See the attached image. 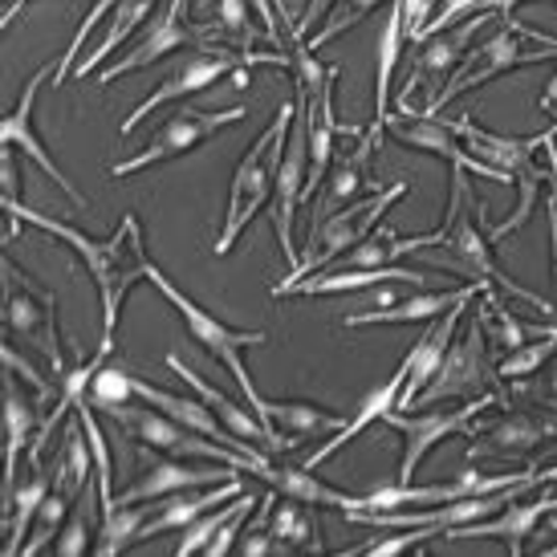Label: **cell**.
Listing matches in <instances>:
<instances>
[{
    "label": "cell",
    "instance_id": "6da1fadb",
    "mask_svg": "<svg viewBox=\"0 0 557 557\" xmlns=\"http://www.w3.org/2000/svg\"><path fill=\"white\" fill-rule=\"evenodd\" d=\"M4 203V216H9V240L16 236V224H33V228H41V233L58 236L65 245L74 248L82 257V264L90 269V281L98 297H102V350L114 355V334H119V318H123V301L131 297V289L147 281V245H143V228H139V216L135 212H126L123 224L107 236V240H98V236H86L82 228L74 224H65V220H53L46 212H33L21 203V196H0Z\"/></svg>",
    "mask_w": 557,
    "mask_h": 557
},
{
    "label": "cell",
    "instance_id": "7a4b0ae2",
    "mask_svg": "<svg viewBox=\"0 0 557 557\" xmlns=\"http://www.w3.org/2000/svg\"><path fill=\"white\" fill-rule=\"evenodd\" d=\"M468 171H456L451 168V191H448V212H444V224H448V236H444V252H435L432 264H444V269H456V273H465L468 281H480V285H496L500 294L517 297V301H525L533 310L542 313H554L549 306L542 301V294H533L525 285H517V281L500 269L493 252V236L480 233V220L488 212V203L476 200V191L468 187L465 180Z\"/></svg>",
    "mask_w": 557,
    "mask_h": 557
},
{
    "label": "cell",
    "instance_id": "3957f363",
    "mask_svg": "<svg viewBox=\"0 0 557 557\" xmlns=\"http://www.w3.org/2000/svg\"><path fill=\"white\" fill-rule=\"evenodd\" d=\"M297 102L294 98H281V107L273 110V123L264 126L257 143L248 147L240 163L233 171V187H228V216H224V228L216 236V257H228L233 245L240 240L252 216L261 212L264 203L273 200V180H277V163H281V151H285V143H289V131H294V119H297Z\"/></svg>",
    "mask_w": 557,
    "mask_h": 557
},
{
    "label": "cell",
    "instance_id": "277c9868",
    "mask_svg": "<svg viewBox=\"0 0 557 557\" xmlns=\"http://www.w3.org/2000/svg\"><path fill=\"white\" fill-rule=\"evenodd\" d=\"M147 281H151L159 294H163V301H168L171 310L184 318L187 334H191V342H200L203 355L216 358L220 367H228L233 383L240 387V395L248 399V407H252V411H257V419L269 428V399L257 391V383H252V374H248V367H245V358H240V355H245V346H261V342H269V334H264V330H236V325L220 322L216 313H208L200 301H191V297H187L156 261H147Z\"/></svg>",
    "mask_w": 557,
    "mask_h": 557
},
{
    "label": "cell",
    "instance_id": "5b68a950",
    "mask_svg": "<svg viewBox=\"0 0 557 557\" xmlns=\"http://www.w3.org/2000/svg\"><path fill=\"white\" fill-rule=\"evenodd\" d=\"M294 62V58H285V53H261V49H236V46H203V49H191L184 62L171 70L168 78L159 82L156 90L143 98L139 107L126 114V123L119 126V139H131L135 135V126L143 119H151L156 110H163L168 102H180V98H196V94L212 90L216 82L224 78H236V74H248L252 65H285Z\"/></svg>",
    "mask_w": 557,
    "mask_h": 557
},
{
    "label": "cell",
    "instance_id": "8992f818",
    "mask_svg": "<svg viewBox=\"0 0 557 557\" xmlns=\"http://www.w3.org/2000/svg\"><path fill=\"white\" fill-rule=\"evenodd\" d=\"M537 62H557V37H545V33L529 29L521 21L505 16V25L496 33H488L476 49H468L465 65L451 74V82L435 94L423 114H440V107H448L451 98L476 90V86H488V82L505 78L512 70H525V65Z\"/></svg>",
    "mask_w": 557,
    "mask_h": 557
},
{
    "label": "cell",
    "instance_id": "52a82bcc",
    "mask_svg": "<svg viewBox=\"0 0 557 557\" xmlns=\"http://www.w3.org/2000/svg\"><path fill=\"white\" fill-rule=\"evenodd\" d=\"M480 395H500V407H509V383L500 379L493 358V342L488 330L480 322V313L468 322V330L448 346V355L440 362V371L432 374V383L419 391L411 407H435V403L451 399H480Z\"/></svg>",
    "mask_w": 557,
    "mask_h": 557
},
{
    "label": "cell",
    "instance_id": "ba28073f",
    "mask_svg": "<svg viewBox=\"0 0 557 557\" xmlns=\"http://www.w3.org/2000/svg\"><path fill=\"white\" fill-rule=\"evenodd\" d=\"M403 196H407V180H395V184L371 191V200L346 203V208H338V212H330V216H325L322 224H318V228L310 233V245H306V257H301V264H297L294 273L281 281V285H273V297L285 294L294 281L322 273L330 261L346 257V248L362 245V240H367V236L379 228L383 212H391V208H395Z\"/></svg>",
    "mask_w": 557,
    "mask_h": 557
},
{
    "label": "cell",
    "instance_id": "9c48e42d",
    "mask_svg": "<svg viewBox=\"0 0 557 557\" xmlns=\"http://www.w3.org/2000/svg\"><path fill=\"white\" fill-rule=\"evenodd\" d=\"M468 440H476L468 448V465L472 460H525L533 465V456L549 444H557V411L554 407H533V403H512L505 407V416L493 423H472Z\"/></svg>",
    "mask_w": 557,
    "mask_h": 557
},
{
    "label": "cell",
    "instance_id": "30bf717a",
    "mask_svg": "<svg viewBox=\"0 0 557 557\" xmlns=\"http://www.w3.org/2000/svg\"><path fill=\"white\" fill-rule=\"evenodd\" d=\"M240 119H248L245 107H228V110L180 107L168 123L159 126L156 139L147 143L139 156L119 159V163L110 168V175H114V180H131V175H139V171H147V168H159V163H171V159H180V156H191L203 139H212L224 126H236Z\"/></svg>",
    "mask_w": 557,
    "mask_h": 557
},
{
    "label": "cell",
    "instance_id": "8fae6325",
    "mask_svg": "<svg viewBox=\"0 0 557 557\" xmlns=\"http://www.w3.org/2000/svg\"><path fill=\"white\" fill-rule=\"evenodd\" d=\"M496 403H500V395H480V399H468L465 407H451V411H391L383 423L403 435V456H399L395 480H399V484H411L419 465H423L444 440L468 435V428L476 423V416H484Z\"/></svg>",
    "mask_w": 557,
    "mask_h": 557
},
{
    "label": "cell",
    "instance_id": "7c38bea8",
    "mask_svg": "<svg viewBox=\"0 0 557 557\" xmlns=\"http://www.w3.org/2000/svg\"><path fill=\"white\" fill-rule=\"evenodd\" d=\"M187 9H191V0H168L156 13V21L147 25V33L135 41V49H126V58H119V62L102 65V70L94 74V82H98V86H110V82L126 78V74H135V70H147V65L163 62V58L180 53V49L212 46L208 25H191V21H187Z\"/></svg>",
    "mask_w": 557,
    "mask_h": 557
},
{
    "label": "cell",
    "instance_id": "4fadbf2b",
    "mask_svg": "<svg viewBox=\"0 0 557 557\" xmlns=\"http://www.w3.org/2000/svg\"><path fill=\"white\" fill-rule=\"evenodd\" d=\"M4 330L21 342H33L53 362V374L62 379L70 371L62 342H58V297L16 285V264L4 257Z\"/></svg>",
    "mask_w": 557,
    "mask_h": 557
},
{
    "label": "cell",
    "instance_id": "5bb4252c",
    "mask_svg": "<svg viewBox=\"0 0 557 557\" xmlns=\"http://www.w3.org/2000/svg\"><path fill=\"white\" fill-rule=\"evenodd\" d=\"M484 25H488V13H472V16H465L460 25H451V29H444V33H432V37L419 41L416 70H411L407 86L399 90L403 119H411V94H416L419 86H428L432 98L448 86L451 74L465 65L468 49H472V41H476V33L484 29ZM432 98H428V102H432Z\"/></svg>",
    "mask_w": 557,
    "mask_h": 557
},
{
    "label": "cell",
    "instance_id": "9a60e30c",
    "mask_svg": "<svg viewBox=\"0 0 557 557\" xmlns=\"http://www.w3.org/2000/svg\"><path fill=\"white\" fill-rule=\"evenodd\" d=\"M306 180H310V139H306V119L297 114L289 143L281 151L277 180H273V233H277L281 257L289 264V273L301 264L294 245V224H297V208L306 203Z\"/></svg>",
    "mask_w": 557,
    "mask_h": 557
},
{
    "label": "cell",
    "instance_id": "2e32d148",
    "mask_svg": "<svg viewBox=\"0 0 557 557\" xmlns=\"http://www.w3.org/2000/svg\"><path fill=\"white\" fill-rule=\"evenodd\" d=\"M383 135H387V123H379V119H371V126L362 131L355 139V147L346 151V156L330 168V175H325V187L322 196L313 200V212H310V233L322 224L330 212H338V208H346V203L358 200V191H379V187L387 184H374L371 180V168H374V156H379V147H383Z\"/></svg>",
    "mask_w": 557,
    "mask_h": 557
},
{
    "label": "cell",
    "instance_id": "e0dca14e",
    "mask_svg": "<svg viewBox=\"0 0 557 557\" xmlns=\"http://www.w3.org/2000/svg\"><path fill=\"white\" fill-rule=\"evenodd\" d=\"M58 65H41L37 74H33L29 82H25V90H21V102H16L9 114H4V123H0V143L4 147H13V151H25V156L37 163V168L46 171L53 184L65 191V200L74 203L78 212H86V196H82L78 187H74V180L65 175L62 168H58V159L49 156V147L41 143V135L33 131V107H37V94H41V86H46V78L53 74Z\"/></svg>",
    "mask_w": 557,
    "mask_h": 557
},
{
    "label": "cell",
    "instance_id": "ac0fdd59",
    "mask_svg": "<svg viewBox=\"0 0 557 557\" xmlns=\"http://www.w3.org/2000/svg\"><path fill=\"white\" fill-rule=\"evenodd\" d=\"M387 131L403 147H411V151H423V156H435L444 159L448 168L456 171H468V175H476V180H493V184H512L505 171L488 168L484 159H476L472 151L465 147V139L451 131L448 123H440L435 114H416V119H387Z\"/></svg>",
    "mask_w": 557,
    "mask_h": 557
},
{
    "label": "cell",
    "instance_id": "d6986e66",
    "mask_svg": "<svg viewBox=\"0 0 557 557\" xmlns=\"http://www.w3.org/2000/svg\"><path fill=\"white\" fill-rule=\"evenodd\" d=\"M139 448V480L119 493V505H139V500H163L171 493H184V488H208V484H220V480H233L240 472H224V468H191L184 465V456H168V451H147V444H135Z\"/></svg>",
    "mask_w": 557,
    "mask_h": 557
},
{
    "label": "cell",
    "instance_id": "ffe728a7",
    "mask_svg": "<svg viewBox=\"0 0 557 557\" xmlns=\"http://www.w3.org/2000/svg\"><path fill=\"white\" fill-rule=\"evenodd\" d=\"M484 289H493V285L468 281V285H444V289H419V294H411V297H399L395 306H374V310H362V313H346V318H342V330H358V325L435 322V318H444L451 306L476 301Z\"/></svg>",
    "mask_w": 557,
    "mask_h": 557
},
{
    "label": "cell",
    "instance_id": "44dd1931",
    "mask_svg": "<svg viewBox=\"0 0 557 557\" xmlns=\"http://www.w3.org/2000/svg\"><path fill=\"white\" fill-rule=\"evenodd\" d=\"M168 371L180 374V379H184L187 387L196 391V395H200V399L208 403L212 411H216L220 423H224V428H228V432H233L236 440H248V444H257V448H264L269 456H281V451L294 448V444H289L285 435H277L273 428H264L261 419H257V411H252V407L245 411V407H240L236 399H228L224 391H216L212 383H203V379H200L196 371H191V367H184V358H180V355H168Z\"/></svg>",
    "mask_w": 557,
    "mask_h": 557
},
{
    "label": "cell",
    "instance_id": "7402d4cb",
    "mask_svg": "<svg viewBox=\"0 0 557 557\" xmlns=\"http://www.w3.org/2000/svg\"><path fill=\"white\" fill-rule=\"evenodd\" d=\"M448 126L465 139V147L472 151L476 159H484L488 168L505 171L512 184H517V175L521 171L533 168V156L545 147V139H549V131H542V135H525V139H517V135H496V131H488V126H480L476 119H448Z\"/></svg>",
    "mask_w": 557,
    "mask_h": 557
},
{
    "label": "cell",
    "instance_id": "603a6c76",
    "mask_svg": "<svg viewBox=\"0 0 557 557\" xmlns=\"http://www.w3.org/2000/svg\"><path fill=\"white\" fill-rule=\"evenodd\" d=\"M554 512H557V493H542L537 500H512V505H505V509L484 517V521L444 529V537L448 542H460V537H496V542L509 545V554H521L525 537H533V529L542 525V517H554Z\"/></svg>",
    "mask_w": 557,
    "mask_h": 557
},
{
    "label": "cell",
    "instance_id": "cb8c5ba5",
    "mask_svg": "<svg viewBox=\"0 0 557 557\" xmlns=\"http://www.w3.org/2000/svg\"><path fill=\"white\" fill-rule=\"evenodd\" d=\"M468 306H472V301L451 306V310L444 313V318H435L432 330L407 350V358H403V362H407V383H403V395H399V411H411L416 395L432 383V374L440 371V362H444V355H448V346L456 342V330H460V322H465Z\"/></svg>",
    "mask_w": 557,
    "mask_h": 557
},
{
    "label": "cell",
    "instance_id": "d4e9b609",
    "mask_svg": "<svg viewBox=\"0 0 557 557\" xmlns=\"http://www.w3.org/2000/svg\"><path fill=\"white\" fill-rule=\"evenodd\" d=\"M428 281H432L428 273L399 269V264H379V269H322V273H313V277L294 281L281 297H289V294H301V297L367 294V289H379V285H416V289H423Z\"/></svg>",
    "mask_w": 557,
    "mask_h": 557
},
{
    "label": "cell",
    "instance_id": "484cf974",
    "mask_svg": "<svg viewBox=\"0 0 557 557\" xmlns=\"http://www.w3.org/2000/svg\"><path fill=\"white\" fill-rule=\"evenodd\" d=\"M403 383H407V362H399V371L387 374L379 387H371L367 395H362V403L355 407V416L342 423L338 432H334V440H325L322 448H313L301 465L306 468H322L334 451H342L346 444H355L358 435L367 432L371 423H379V419H387L391 411H399V395H403Z\"/></svg>",
    "mask_w": 557,
    "mask_h": 557
},
{
    "label": "cell",
    "instance_id": "4316f807",
    "mask_svg": "<svg viewBox=\"0 0 557 557\" xmlns=\"http://www.w3.org/2000/svg\"><path fill=\"white\" fill-rule=\"evenodd\" d=\"M135 395H139L143 403H151V407H159L163 416L180 419L184 428H191V432L208 435V440H220V444H233V448L240 451H264L257 448V444H248V440H236L224 423H220V416L208 407V403L196 395V399H187V395H180V391H168V387H156V383H147V379H135Z\"/></svg>",
    "mask_w": 557,
    "mask_h": 557
},
{
    "label": "cell",
    "instance_id": "83f0119b",
    "mask_svg": "<svg viewBox=\"0 0 557 557\" xmlns=\"http://www.w3.org/2000/svg\"><path fill=\"white\" fill-rule=\"evenodd\" d=\"M257 480H264L269 488H277L281 496H294V500H306V505H318V509H338L342 517L346 512L362 509V493H342L334 484L313 476V468H294V465H269L257 472Z\"/></svg>",
    "mask_w": 557,
    "mask_h": 557
},
{
    "label": "cell",
    "instance_id": "f1b7e54d",
    "mask_svg": "<svg viewBox=\"0 0 557 557\" xmlns=\"http://www.w3.org/2000/svg\"><path fill=\"white\" fill-rule=\"evenodd\" d=\"M37 403L25 399L16 387V374H4V509L16 493V472H21V451L33 448L37 435Z\"/></svg>",
    "mask_w": 557,
    "mask_h": 557
},
{
    "label": "cell",
    "instance_id": "f546056e",
    "mask_svg": "<svg viewBox=\"0 0 557 557\" xmlns=\"http://www.w3.org/2000/svg\"><path fill=\"white\" fill-rule=\"evenodd\" d=\"M240 496V480H220V484H208L203 493H191V488H184V493H171L163 505H159L156 517H147V525H143L139 537H159V533H184L196 517H203L208 509H216V505H224V500H236Z\"/></svg>",
    "mask_w": 557,
    "mask_h": 557
},
{
    "label": "cell",
    "instance_id": "4dcf8cb0",
    "mask_svg": "<svg viewBox=\"0 0 557 557\" xmlns=\"http://www.w3.org/2000/svg\"><path fill=\"white\" fill-rule=\"evenodd\" d=\"M53 493V472L41 468V456L29 451V476L16 484L13 500H9V509H4V557H16L25 549V537H29L33 521H37V512L46 505V496Z\"/></svg>",
    "mask_w": 557,
    "mask_h": 557
},
{
    "label": "cell",
    "instance_id": "1f68e13d",
    "mask_svg": "<svg viewBox=\"0 0 557 557\" xmlns=\"http://www.w3.org/2000/svg\"><path fill=\"white\" fill-rule=\"evenodd\" d=\"M156 4H159V0H119V4H114V13L107 16V33L98 37V46H94L90 53H86V58H82V62L74 65V78H78V82L94 78V74H98L102 65H107L110 53L123 46L131 33L143 29V25L151 21Z\"/></svg>",
    "mask_w": 557,
    "mask_h": 557
},
{
    "label": "cell",
    "instance_id": "d6a6232c",
    "mask_svg": "<svg viewBox=\"0 0 557 557\" xmlns=\"http://www.w3.org/2000/svg\"><path fill=\"white\" fill-rule=\"evenodd\" d=\"M346 423V416L338 411H325L318 403L306 399H269V428L277 435H285L289 444H301V440H318V435H334Z\"/></svg>",
    "mask_w": 557,
    "mask_h": 557
},
{
    "label": "cell",
    "instance_id": "836d02e7",
    "mask_svg": "<svg viewBox=\"0 0 557 557\" xmlns=\"http://www.w3.org/2000/svg\"><path fill=\"white\" fill-rule=\"evenodd\" d=\"M403 46H407V21H403V0H391L383 29H379V53H374V119L387 123L391 102V78L399 70Z\"/></svg>",
    "mask_w": 557,
    "mask_h": 557
},
{
    "label": "cell",
    "instance_id": "e575fe53",
    "mask_svg": "<svg viewBox=\"0 0 557 557\" xmlns=\"http://www.w3.org/2000/svg\"><path fill=\"white\" fill-rule=\"evenodd\" d=\"M273 542H277V554H294V549L325 554L318 505H306V500H294V496L277 500L273 505Z\"/></svg>",
    "mask_w": 557,
    "mask_h": 557
},
{
    "label": "cell",
    "instance_id": "d590c367",
    "mask_svg": "<svg viewBox=\"0 0 557 557\" xmlns=\"http://www.w3.org/2000/svg\"><path fill=\"white\" fill-rule=\"evenodd\" d=\"M151 517V500H139V505H114L110 512L98 517V537H94V554L98 557H114L131 549L139 542L143 525Z\"/></svg>",
    "mask_w": 557,
    "mask_h": 557
},
{
    "label": "cell",
    "instance_id": "8d00e7d4",
    "mask_svg": "<svg viewBox=\"0 0 557 557\" xmlns=\"http://www.w3.org/2000/svg\"><path fill=\"white\" fill-rule=\"evenodd\" d=\"M480 322L488 330V342L500 346V350H517V346H525L529 338H542L549 325H533V322H521L509 306H500L493 297V289H484L480 294Z\"/></svg>",
    "mask_w": 557,
    "mask_h": 557
},
{
    "label": "cell",
    "instance_id": "74e56055",
    "mask_svg": "<svg viewBox=\"0 0 557 557\" xmlns=\"http://www.w3.org/2000/svg\"><path fill=\"white\" fill-rule=\"evenodd\" d=\"M94 517H102V505H98V480H90V484L78 493L74 509H70V517H65L62 533L53 537V554L58 557H82L86 549H94V542H90Z\"/></svg>",
    "mask_w": 557,
    "mask_h": 557
},
{
    "label": "cell",
    "instance_id": "f35d334b",
    "mask_svg": "<svg viewBox=\"0 0 557 557\" xmlns=\"http://www.w3.org/2000/svg\"><path fill=\"white\" fill-rule=\"evenodd\" d=\"M212 4V21H203L212 41L220 46H236V49H252L261 33L252 29V4L248 0H208Z\"/></svg>",
    "mask_w": 557,
    "mask_h": 557
},
{
    "label": "cell",
    "instance_id": "ab89813d",
    "mask_svg": "<svg viewBox=\"0 0 557 557\" xmlns=\"http://www.w3.org/2000/svg\"><path fill=\"white\" fill-rule=\"evenodd\" d=\"M557 355V325H549L542 338H529L525 346H517V350H505V358L496 362V371L505 383L512 379H529V374H537Z\"/></svg>",
    "mask_w": 557,
    "mask_h": 557
},
{
    "label": "cell",
    "instance_id": "60d3db41",
    "mask_svg": "<svg viewBox=\"0 0 557 557\" xmlns=\"http://www.w3.org/2000/svg\"><path fill=\"white\" fill-rule=\"evenodd\" d=\"M131 399H139V395H135V374L126 371V367H119V362H102V367H98V374L90 379L94 411L110 416L114 407H126Z\"/></svg>",
    "mask_w": 557,
    "mask_h": 557
},
{
    "label": "cell",
    "instance_id": "b9f144b4",
    "mask_svg": "<svg viewBox=\"0 0 557 557\" xmlns=\"http://www.w3.org/2000/svg\"><path fill=\"white\" fill-rule=\"evenodd\" d=\"M114 4H119V0H94V9L78 21V29H74V37H70V49H65L58 70H53V90L74 78V65L82 62V46H86V37H90V33L98 29L110 13H114Z\"/></svg>",
    "mask_w": 557,
    "mask_h": 557
},
{
    "label": "cell",
    "instance_id": "7bdbcfd3",
    "mask_svg": "<svg viewBox=\"0 0 557 557\" xmlns=\"http://www.w3.org/2000/svg\"><path fill=\"white\" fill-rule=\"evenodd\" d=\"M273 505H277V488H269L261 496V505H257V517L245 525L240 533V554L245 557H273L277 554V542H273Z\"/></svg>",
    "mask_w": 557,
    "mask_h": 557
},
{
    "label": "cell",
    "instance_id": "ee69618b",
    "mask_svg": "<svg viewBox=\"0 0 557 557\" xmlns=\"http://www.w3.org/2000/svg\"><path fill=\"white\" fill-rule=\"evenodd\" d=\"M236 500L233 505H216V509H208L203 517H196L191 525L184 529V537H180V545H175V557H191V554H203L208 545H212V537L220 533V525L233 517Z\"/></svg>",
    "mask_w": 557,
    "mask_h": 557
},
{
    "label": "cell",
    "instance_id": "f6af8a7d",
    "mask_svg": "<svg viewBox=\"0 0 557 557\" xmlns=\"http://www.w3.org/2000/svg\"><path fill=\"white\" fill-rule=\"evenodd\" d=\"M374 4H383V0H338V4H334V9H330V21H325L322 29L313 33L310 41H306V49H313V53H318V49L325 46V41H334V37H342V33L346 29H355L358 21H362V16L371 13Z\"/></svg>",
    "mask_w": 557,
    "mask_h": 557
},
{
    "label": "cell",
    "instance_id": "bcb514c9",
    "mask_svg": "<svg viewBox=\"0 0 557 557\" xmlns=\"http://www.w3.org/2000/svg\"><path fill=\"white\" fill-rule=\"evenodd\" d=\"M512 403H533V407H554L557 411V367L542 379V371L529 379H512L509 383V407Z\"/></svg>",
    "mask_w": 557,
    "mask_h": 557
},
{
    "label": "cell",
    "instance_id": "7dc6e473",
    "mask_svg": "<svg viewBox=\"0 0 557 557\" xmlns=\"http://www.w3.org/2000/svg\"><path fill=\"white\" fill-rule=\"evenodd\" d=\"M0 358H4V371H13L16 379H25V383H29V387H33V395H37V399H41V403H46L49 395H53V387H49L46 379H41V374L33 371V367H29V362H25V358L16 355V346H13V342H4V346H0Z\"/></svg>",
    "mask_w": 557,
    "mask_h": 557
},
{
    "label": "cell",
    "instance_id": "c3c4849f",
    "mask_svg": "<svg viewBox=\"0 0 557 557\" xmlns=\"http://www.w3.org/2000/svg\"><path fill=\"white\" fill-rule=\"evenodd\" d=\"M435 16V0H403V21H407V41H419V33L428 29Z\"/></svg>",
    "mask_w": 557,
    "mask_h": 557
},
{
    "label": "cell",
    "instance_id": "681fc988",
    "mask_svg": "<svg viewBox=\"0 0 557 557\" xmlns=\"http://www.w3.org/2000/svg\"><path fill=\"white\" fill-rule=\"evenodd\" d=\"M334 4H338V0H306V4L297 9V21H294V29H289V37L306 41V33H310L313 25H318V21H322L330 9H334Z\"/></svg>",
    "mask_w": 557,
    "mask_h": 557
},
{
    "label": "cell",
    "instance_id": "f907efd6",
    "mask_svg": "<svg viewBox=\"0 0 557 557\" xmlns=\"http://www.w3.org/2000/svg\"><path fill=\"white\" fill-rule=\"evenodd\" d=\"M537 107H542L545 114H554V119H557V70H554V78H549V86L542 90V98H537Z\"/></svg>",
    "mask_w": 557,
    "mask_h": 557
},
{
    "label": "cell",
    "instance_id": "816d5d0a",
    "mask_svg": "<svg viewBox=\"0 0 557 557\" xmlns=\"http://www.w3.org/2000/svg\"><path fill=\"white\" fill-rule=\"evenodd\" d=\"M25 4H29V0H4V21H0V29H13V21L21 16Z\"/></svg>",
    "mask_w": 557,
    "mask_h": 557
},
{
    "label": "cell",
    "instance_id": "f5cc1de1",
    "mask_svg": "<svg viewBox=\"0 0 557 557\" xmlns=\"http://www.w3.org/2000/svg\"><path fill=\"white\" fill-rule=\"evenodd\" d=\"M549 245H554V306H557V236H549Z\"/></svg>",
    "mask_w": 557,
    "mask_h": 557
},
{
    "label": "cell",
    "instance_id": "db71d44e",
    "mask_svg": "<svg viewBox=\"0 0 557 557\" xmlns=\"http://www.w3.org/2000/svg\"><path fill=\"white\" fill-rule=\"evenodd\" d=\"M545 472V480H557V468H542Z\"/></svg>",
    "mask_w": 557,
    "mask_h": 557
},
{
    "label": "cell",
    "instance_id": "11a10c76",
    "mask_svg": "<svg viewBox=\"0 0 557 557\" xmlns=\"http://www.w3.org/2000/svg\"><path fill=\"white\" fill-rule=\"evenodd\" d=\"M545 557H557V542H554V545H545Z\"/></svg>",
    "mask_w": 557,
    "mask_h": 557
}]
</instances>
